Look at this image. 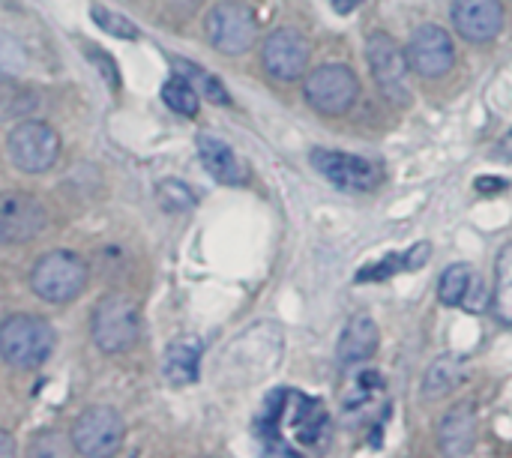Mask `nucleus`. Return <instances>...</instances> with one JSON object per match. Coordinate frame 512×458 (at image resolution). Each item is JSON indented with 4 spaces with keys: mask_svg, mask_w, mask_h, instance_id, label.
Instances as JSON below:
<instances>
[{
    "mask_svg": "<svg viewBox=\"0 0 512 458\" xmlns=\"http://www.w3.org/2000/svg\"><path fill=\"white\" fill-rule=\"evenodd\" d=\"M24 63H27V54H24L21 42L12 33L0 30V84L15 81L24 72Z\"/></svg>",
    "mask_w": 512,
    "mask_h": 458,
    "instance_id": "5701e85b",
    "label": "nucleus"
},
{
    "mask_svg": "<svg viewBox=\"0 0 512 458\" xmlns=\"http://www.w3.org/2000/svg\"><path fill=\"white\" fill-rule=\"evenodd\" d=\"M504 186H507L504 180H486V177L477 180V192H498V189H504Z\"/></svg>",
    "mask_w": 512,
    "mask_h": 458,
    "instance_id": "2f4dec72",
    "label": "nucleus"
},
{
    "mask_svg": "<svg viewBox=\"0 0 512 458\" xmlns=\"http://www.w3.org/2000/svg\"><path fill=\"white\" fill-rule=\"evenodd\" d=\"M15 456V441L6 429H0V458Z\"/></svg>",
    "mask_w": 512,
    "mask_h": 458,
    "instance_id": "7c9ffc66",
    "label": "nucleus"
},
{
    "mask_svg": "<svg viewBox=\"0 0 512 458\" xmlns=\"http://www.w3.org/2000/svg\"><path fill=\"white\" fill-rule=\"evenodd\" d=\"M207 39L222 54H246L258 36V18L252 6L240 0H222L207 15Z\"/></svg>",
    "mask_w": 512,
    "mask_h": 458,
    "instance_id": "39448f33",
    "label": "nucleus"
},
{
    "mask_svg": "<svg viewBox=\"0 0 512 458\" xmlns=\"http://www.w3.org/2000/svg\"><path fill=\"white\" fill-rule=\"evenodd\" d=\"M492 312L501 324L512 327V243L498 252L495 264V294H492Z\"/></svg>",
    "mask_w": 512,
    "mask_h": 458,
    "instance_id": "a211bd4d",
    "label": "nucleus"
},
{
    "mask_svg": "<svg viewBox=\"0 0 512 458\" xmlns=\"http://www.w3.org/2000/svg\"><path fill=\"white\" fill-rule=\"evenodd\" d=\"M366 54H369V66H372V75H375L381 93H384L393 105H408V102H411L408 57L402 54V48L396 45V39L387 36L384 30H378V33L369 36Z\"/></svg>",
    "mask_w": 512,
    "mask_h": 458,
    "instance_id": "6e6552de",
    "label": "nucleus"
},
{
    "mask_svg": "<svg viewBox=\"0 0 512 458\" xmlns=\"http://www.w3.org/2000/svg\"><path fill=\"white\" fill-rule=\"evenodd\" d=\"M462 378H465L462 360H456V357H441V360H435V366H432L429 375H426V393H429V396H444V393H450Z\"/></svg>",
    "mask_w": 512,
    "mask_h": 458,
    "instance_id": "412c9836",
    "label": "nucleus"
},
{
    "mask_svg": "<svg viewBox=\"0 0 512 458\" xmlns=\"http://www.w3.org/2000/svg\"><path fill=\"white\" fill-rule=\"evenodd\" d=\"M495 153H498V159H504V162H512V129L498 141V147H495Z\"/></svg>",
    "mask_w": 512,
    "mask_h": 458,
    "instance_id": "c756f323",
    "label": "nucleus"
},
{
    "mask_svg": "<svg viewBox=\"0 0 512 458\" xmlns=\"http://www.w3.org/2000/svg\"><path fill=\"white\" fill-rule=\"evenodd\" d=\"M399 270H408L405 255H387L384 261H378V264H372V267H363V270L357 273V282H381V279L396 276Z\"/></svg>",
    "mask_w": 512,
    "mask_h": 458,
    "instance_id": "bb28decb",
    "label": "nucleus"
},
{
    "mask_svg": "<svg viewBox=\"0 0 512 458\" xmlns=\"http://www.w3.org/2000/svg\"><path fill=\"white\" fill-rule=\"evenodd\" d=\"M87 54H90V63H96V66L102 69V75H105L108 87H117V84H120V72H117L114 60H111L102 48H90Z\"/></svg>",
    "mask_w": 512,
    "mask_h": 458,
    "instance_id": "c85d7f7f",
    "label": "nucleus"
},
{
    "mask_svg": "<svg viewBox=\"0 0 512 458\" xmlns=\"http://www.w3.org/2000/svg\"><path fill=\"white\" fill-rule=\"evenodd\" d=\"M36 108V96L12 81H3L0 84V120H12V117H21L27 111Z\"/></svg>",
    "mask_w": 512,
    "mask_h": 458,
    "instance_id": "4be33fe9",
    "label": "nucleus"
},
{
    "mask_svg": "<svg viewBox=\"0 0 512 458\" xmlns=\"http://www.w3.org/2000/svg\"><path fill=\"white\" fill-rule=\"evenodd\" d=\"M162 102L174 111V114H183V117H195L198 114V87L186 78V75H174L165 81L162 87Z\"/></svg>",
    "mask_w": 512,
    "mask_h": 458,
    "instance_id": "6ab92c4d",
    "label": "nucleus"
},
{
    "mask_svg": "<svg viewBox=\"0 0 512 458\" xmlns=\"http://www.w3.org/2000/svg\"><path fill=\"white\" fill-rule=\"evenodd\" d=\"M90 336L102 354H126L141 336V312L123 294H105L90 315Z\"/></svg>",
    "mask_w": 512,
    "mask_h": 458,
    "instance_id": "7ed1b4c3",
    "label": "nucleus"
},
{
    "mask_svg": "<svg viewBox=\"0 0 512 458\" xmlns=\"http://www.w3.org/2000/svg\"><path fill=\"white\" fill-rule=\"evenodd\" d=\"M453 24L468 42H492L504 30L501 0H453Z\"/></svg>",
    "mask_w": 512,
    "mask_h": 458,
    "instance_id": "ddd939ff",
    "label": "nucleus"
},
{
    "mask_svg": "<svg viewBox=\"0 0 512 458\" xmlns=\"http://www.w3.org/2000/svg\"><path fill=\"white\" fill-rule=\"evenodd\" d=\"M198 156H201V165L207 168L210 177H216L219 183L225 186H240L246 183V165L237 159V153L222 141V138H213V135H201L198 138Z\"/></svg>",
    "mask_w": 512,
    "mask_h": 458,
    "instance_id": "2eb2a0df",
    "label": "nucleus"
},
{
    "mask_svg": "<svg viewBox=\"0 0 512 458\" xmlns=\"http://www.w3.org/2000/svg\"><path fill=\"white\" fill-rule=\"evenodd\" d=\"M90 18L96 21V27L102 33H111V36H120V39H135L138 36V27L129 18L117 15L114 9H108L102 3H90Z\"/></svg>",
    "mask_w": 512,
    "mask_h": 458,
    "instance_id": "b1692460",
    "label": "nucleus"
},
{
    "mask_svg": "<svg viewBox=\"0 0 512 458\" xmlns=\"http://www.w3.org/2000/svg\"><path fill=\"white\" fill-rule=\"evenodd\" d=\"M123 417L108 405L84 408L72 423V450L81 456H111L123 444Z\"/></svg>",
    "mask_w": 512,
    "mask_h": 458,
    "instance_id": "0eeeda50",
    "label": "nucleus"
},
{
    "mask_svg": "<svg viewBox=\"0 0 512 458\" xmlns=\"http://www.w3.org/2000/svg\"><path fill=\"white\" fill-rule=\"evenodd\" d=\"M309 39L294 27H279L264 39L261 63L276 81H297L309 66Z\"/></svg>",
    "mask_w": 512,
    "mask_h": 458,
    "instance_id": "9d476101",
    "label": "nucleus"
},
{
    "mask_svg": "<svg viewBox=\"0 0 512 458\" xmlns=\"http://www.w3.org/2000/svg\"><path fill=\"white\" fill-rule=\"evenodd\" d=\"M312 165H315V171H321V177H327L333 186L348 189V192H369L381 180L378 165L363 159V156H354V153L315 150L312 153Z\"/></svg>",
    "mask_w": 512,
    "mask_h": 458,
    "instance_id": "9b49d317",
    "label": "nucleus"
},
{
    "mask_svg": "<svg viewBox=\"0 0 512 458\" xmlns=\"http://www.w3.org/2000/svg\"><path fill=\"white\" fill-rule=\"evenodd\" d=\"M48 216L36 195L6 192L0 195V243H27L45 228Z\"/></svg>",
    "mask_w": 512,
    "mask_h": 458,
    "instance_id": "f8f14e48",
    "label": "nucleus"
},
{
    "mask_svg": "<svg viewBox=\"0 0 512 458\" xmlns=\"http://www.w3.org/2000/svg\"><path fill=\"white\" fill-rule=\"evenodd\" d=\"M6 147H9V159L18 171L42 174L60 156V135H57V129H51L42 120H21L9 132Z\"/></svg>",
    "mask_w": 512,
    "mask_h": 458,
    "instance_id": "423d86ee",
    "label": "nucleus"
},
{
    "mask_svg": "<svg viewBox=\"0 0 512 458\" xmlns=\"http://www.w3.org/2000/svg\"><path fill=\"white\" fill-rule=\"evenodd\" d=\"M477 441V414L471 402H459L441 423V450L447 456H468Z\"/></svg>",
    "mask_w": 512,
    "mask_h": 458,
    "instance_id": "dca6fc26",
    "label": "nucleus"
},
{
    "mask_svg": "<svg viewBox=\"0 0 512 458\" xmlns=\"http://www.w3.org/2000/svg\"><path fill=\"white\" fill-rule=\"evenodd\" d=\"M378 342H381V333L375 327V321L369 315H357L348 321L342 339H339V360L345 366H354V363H366L375 357L378 351Z\"/></svg>",
    "mask_w": 512,
    "mask_h": 458,
    "instance_id": "f3484780",
    "label": "nucleus"
},
{
    "mask_svg": "<svg viewBox=\"0 0 512 458\" xmlns=\"http://www.w3.org/2000/svg\"><path fill=\"white\" fill-rule=\"evenodd\" d=\"M360 0H333V6H336V12H354V6H357Z\"/></svg>",
    "mask_w": 512,
    "mask_h": 458,
    "instance_id": "473e14b6",
    "label": "nucleus"
},
{
    "mask_svg": "<svg viewBox=\"0 0 512 458\" xmlns=\"http://www.w3.org/2000/svg\"><path fill=\"white\" fill-rule=\"evenodd\" d=\"M69 447H72V438L63 435V432H45L33 441V456H69Z\"/></svg>",
    "mask_w": 512,
    "mask_h": 458,
    "instance_id": "cd10ccee",
    "label": "nucleus"
},
{
    "mask_svg": "<svg viewBox=\"0 0 512 458\" xmlns=\"http://www.w3.org/2000/svg\"><path fill=\"white\" fill-rule=\"evenodd\" d=\"M57 345L54 327L42 315H9L0 321V357L12 369H39Z\"/></svg>",
    "mask_w": 512,
    "mask_h": 458,
    "instance_id": "f257e3e1",
    "label": "nucleus"
},
{
    "mask_svg": "<svg viewBox=\"0 0 512 458\" xmlns=\"http://www.w3.org/2000/svg\"><path fill=\"white\" fill-rule=\"evenodd\" d=\"M303 96L315 111L336 117V114L351 111V105L360 96V81H357L354 69H348L342 63H324L306 75Z\"/></svg>",
    "mask_w": 512,
    "mask_h": 458,
    "instance_id": "20e7f679",
    "label": "nucleus"
},
{
    "mask_svg": "<svg viewBox=\"0 0 512 458\" xmlns=\"http://www.w3.org/2000/svg\"><path fill=\"white\" fill-rule=\"evenodd\" d=\"M159 204L171 213H183L195 204V195L180 183V180H165L159 186Z\"/></svg>",
    "mask_w": 512,
    "mask_h": 458,
    "instance_id": "a878e982",
    "label": "nucleus"
},
{
    "mask_svg": "<svg viewBox=\"0 0 512 458\" xmlns=\"http://www.w3.org/2000/svg\"><path fill=\"white\" fill-rule=\"evenodd\" d=\"M204 345L198 336H177L162 357V375L171 387H186L198 381V366H201Z\"/></svg>",
    "mask_w": 512,
    "mask_h": 458,
    "instance_id": "4468645a",
    "label": "nucleus"
},
{
    "mask_svg": "<svg viewBox=\"0 0 512 458\" xmlns=\"http://www.w3.org/2000/svg\"><path fill=\"white\" fill-rule=\"evenodd\" d=\"M87 261L69 249H54V252H45L33 270H30V288L39 300L45 303H54V306H63V303H72L84 285H87Z\"/></svg>",
    "mask_w": 512,
    "mask_h": 458,
    "instance_id": "f03ea898",
    "label": "nucleus"
},
{
    "mask_svg": "<svg viewBox=\"0 0 512 458\" xmlns=\"http://www.w3.org/2000/svg\"><path fill=\"white\" fill-rule=\"evenodd\" d=\"M471 294V267L468 264H450L438 282V297L444 306H465Z\"/></svg>",
    "mask_w": 512,
    "mask_h": 458,
    "instance_id": "aec40b11",
    "label": "nucleus"
},
{
    "mask_svg": "<svg viewBox=\"0 0 512 458\" xmlns=\"http://www.w3.org/2000/svg\"><path fill=\"white\" fill-rule=\"evenodd\" d=\"M174 66L183 69L186 78H189L195 87H201V93H204L207 99H213V102H219V105H228V102H231L228 90L222 87V81H219L216 75H210V72H204V69H198V66H192V63H183V60H174Z\"/></svg>",
    "mask_w": 512,
    "mask_h": 458,
    "instance_id": "393cba45",
    "label": "nucleus"
},
{
    "mask_svg": "<svg viewBox=\"0 0 512 458\" xmlns=\"http://www.w3.org/2000/svg\"><path fill=\"white\" fill-rule=\"evenodd\" d=\"M408 66L423 78H441L456 63V45L441 24H423L408 39Z\"/></svg>",
    "mask_w": 512,
    "mask_h": 458,
    "instance_id": "1a4fd4ad",
    "label": "nucleus"
}]
</instances>
